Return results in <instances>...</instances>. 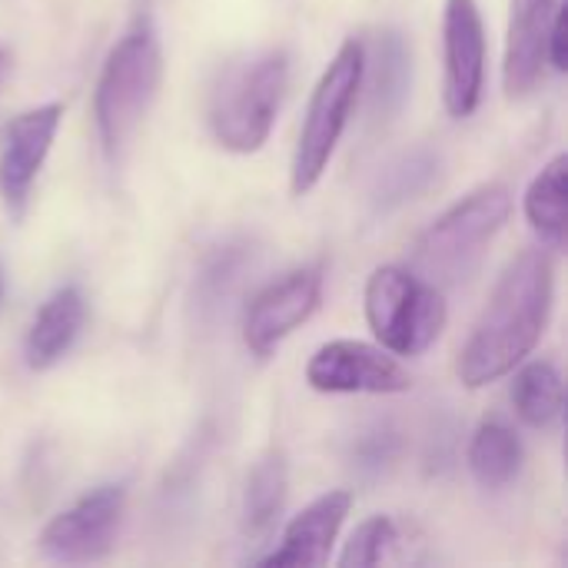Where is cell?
<instances>
[{"label": "cell", "instance_id": "18", "mask_svg": "<svg viewBox=\"0 0 568 568\" xmlns=\"http://www.w3.org/2000/svg\"><path fill=\"white\" fill-rule=\"evenodd\" d=\"M566 170L568 156L559 153L536 173V180L526 190V216L539 240L552 250L566 246Z\"/></svg>", "mask_w": 568, "mask_h": 568}, {"label": "cell", "instance_id": "13", "mask_svg": "<svg viewBox=\"0 0 568 568\" xmlns=\"http://www.w3.org/2000/svg\"><path fill=\"white\" fill-rule=\"evenodd\" d=\"M363 87L369 123L383 126L403 113L413 87V53L399 30H379L369 47L363 43Z\"/></svg>", "mask_w": 568, "mask_h": 568}, {"label": "cell", "instance_id": "24", "mask_svg": "<svg viewBox=\"0 0 568 568\" xmlns=\"http://www.w3.org/2000/svg\"><path fill=\"white\" fill-rule=\"evenodd\" d=\"M568 20H566V10H556V20H552V27H549V37H546V60L559 70V73H566L568 67Z\"/></svg>", "mask_w": 568, "mask_h": 568}, {"label": "cell", "instance_id": "6", "mask_svg": "<svg viewBox=\"0 0 568 568\" xmlns=\"http://www.w3.org/2000/svg\"><path fill=\"white\" fill-rule=\"evenodd\" d=\"M366 320L393 356H423L446 326V300L419 273L379 266L366 280Z\"/></svg>", "mask_w": 568, "mask_h": 568}, {"label": "cell", "instance_id": "2", "mask_svg": "<svg viewBox=\"0 0 568 568\" xmlns=\"http://www.w3.org/2000/svg\"><path fill=\"white\" fill-rule=\"evenodd\" d=\"M286 87V50H263L230 63L210 93L206 123L213 140L230 153H256L273 133Z\"/></svg>", "mask_w": 568, "mask_h": 568}, {"label": "cell", "instance_id": "7", "mask_svg": "<svg viewBox=\"0 0 568 568\" xmlns=\"http://www.w3.org/2000/svg\"><path fill=\"white\" fill-rule=\"evenodd\" d=\"M126 509L123 486H97L80 496L70 509L53 516L40 536V549L53 562L80 566L97 562L113 549L120 519Z\"/></svg>", "mask_w": 568, "mask_h": 568}, {"label": "cell", "instance_id": "12", "mask_svg": "<svg viewBox=\"0 0 568 568\" xmlns=\"http://www.w3.org/2000/svg\"><path fill=\"white\" fill-rule=\"evenodd\" d=\"M353 509V496L343 489H333L326 496H320L316 503H310L286 529H283V542L280 549H273L270 556L260 559V566L270 568H320L329 562V552L336 546V536L346 523Z\"/></svg>", "mask_w": 568, "mask_h": 568}, {"label": "cell", "instance_id": "14", "mask_svg": "<svg viewBox=\"0 0 568 568\" xmlns=\"http://www.w3.org/2000/svg\"><path fill=\"white\" fill-rule=\"evenodd\" d=\"M556 10H559V0H509L503 83L513 100L526 97L542 77L546 37L556 20Z\"/></svg>", "mask_w": 568, "mask_h": 568}, {"label": "cell", "instance_id": "4", "mask_svg": "<svg viewBox=\"0 0 568 568\" xmlns=\"http://www.w3.org/2000/svg\"><path fill=\"white\" fill-rule=\"evenodd\" d=\"M160 77H163L160 40L146 23H136L110 50L93 93L97 133L110 160H120L123 146L133 140L136 126L143 123L160 90Z\"/></svg>", "mask_w": 568, "mask_h": 568}, {"label": "cell", "instance_id": "19", "mask_svg": "<svg viewBox=\"0 0 568 568\" xmlns=\"http://www.w3.org/2000/svg\"><path fill=\"white\" fill-rule=\"evenodd\" d=\"M513 406L526 426L549 429L562 416V373H559V366L552 359L526 363L513 383Z\"/></svg>", "mask_w": 568, "mask_h": 568}, {"label": "cell", "instance_id": "16", "mask_svg": "<svg viewBox=\"0 0 568 568\" xmlns=\"http://www.w3.org/2000/svg\"><path fill=\"white\" fill-rule=\"evenodd\" d=\"M439 166H443V160H439V153L429 150V146H416V150H406V153L393 156V160L379 170V176H376V183H373V190H369L373 213H376V216H386V213L399 210L403 203L423 196V193L436 183Z\"/></svg>", "mask_w": 568, "mask_h": 568}, {"label": "cell", "instance_id": "8", "mask_svg": "<svg viewBox=\"0 0 568 568\" xmlns=\"http://www.w3.org/2000/svg\"><path fill=\"white\" fill-rule=\"evenodd\" d=\"M306 383L316 393H369V396H389L406 393L409 373L399 366V359L383 349L359 339H333L320 346L306 366Z\"/></svg>", "mask_w": 568, "mask_h": 568}, {"label": "cell", "instance_id": "11", "mask_svg": "<svg viewBox=\"0 0 568 568\" xmlns=\"http://www.w3.org/2000/svg\"><path fill=\"white\" fill-rule=\"evenodd\" d=\"M63 106L43 103L33 110H23L10 120L0 146V196L13 216L23 213V203L30 196V186L53 146V136L60 130Z\"/></svg>", "mask_w": 568, "mask_h": 568}, {"label": "cell", "instance_id": "15", "mask_svg": "<svg viewBox=\"0 0 568 568\" xmlns=\"http://www.w3.org/2000/svg\"><path fill=\"white\" fill-rule=\"evenodd\" d=\"M87 320V303L77 286H60L33 316L27 339H23V356L30 369H50L60 363L70 346L77 343L80 329Z\"/></svg>", "mask_w": 568, "mask_h": 568}, {"label": "cell", "instance_id": "20", "mask_svg": "<svg viewBox=\"0 0 568 568\" xmlns=\"http://www.w3.org/2000/svg\"><path fill=\"white\" fill-rule=\"evenodd\" d=\"M286 486H290V473H286V459L280 453H266L250 479H246V493H243V529L246 536H266L286 503Z\"/></svg>", "mask_w": 568, "mask_h": 568}, {"label": "cell", "instance_id": "21", "mask_svg": "<svg viewBox=\"0 0 568 568\" xmlns=\"http://www.w3.org/2000/svg\"><path fill=\"white\" fill-rule=\"evenodd\" d=\"M246 263H250L246 243H226V246L213 250V256L203 263V273L196 276V300H200L203 313H216L230 300Z\"/></svg>", "mask_w": 568, "mask_h": 568}, {"label": "cell", "instance_id": "9", "mask_svg": "<svg viewBox=\"0 0 568 568\" xmlns=\"http://www.w3.org/2000/svg\"><path fill=\"white\" fill-rule=\"evenodd\" d=\"M486 83V30L476 0H446L443 13V100L463 120L479 106Z\"/></svg>", "mask_w": 568, "mask_h": 568}, {"label": "cell", "instance_id": "1", "mask_svg": "<svg viewBox=\"0 0 568 568\" xmlns=\"http://www.w3.org/2000/svg\"><path fill=\"white\" fill-rule=\"evenodd\" d=\"M556 300V266L546 250H526L499 276L483 316L476 320L456 373L463 386L483 389L509 376L539 346Z\"/></svg>", "mask_w": 568, "mask_h": 568}, {"label": "cell", "instance_id": "22", "mask_svg": "<svg viewBox=\"0 0 568 568\" xmlns=\"http://www.w3.org/2000/svg\"><path fill=\"white\" fill-rule=\"evenodd\" d=\"M399 542V536H396V523L389 519V516H373V519H366L353 536H349V542H346V549H343V556H339V566L343 568H369V566H379L386 556H389V549Z\"/></svg>", "mask_w": 568, "mask_h": 568}, {"label": "cell", "instance_id": "10", "mask_svg": "<svg viewBox=\"0 0 568 568\" xmlns=\"http://www.w3.org/2000/svg\"><path fill=\"white\" fill-rule=\"evenodd\" d=\"M323 300V266L310 263L300 266L276 283H270L246 313L243 339L253 356H270L286 336H293L320 306Z\"/></svg>", "mask_w": 568, "mask_h": 568}, {"label": "cell", "instance_id": "17", "mask_svg": "<svg viewBox=\"0 0 568 568\" xmlns=\"http://www.w3.org/2000/svg\"><path fill=\"white\" fill-rule=\"evenodd\" d=\"M469 473L473 479L489 489L499 493L506 486H513L523 473V443L516 436V429H509L499 419H486L473 443H469Z\"/></svg>", "mask_w": 568, "mask_h": 568}, {"label": "cell", "instance_id": "25", "mask_svg": "<svg viewBox=\"0 0 568 568\" xmlns=\"http://www.w3.org/2000/svg\"><path fill=\"white\" fill-rule=\"evenodd\" d=\"M0 300H3V270H0Z\"/></svg>", "mask_w": 568, "mask_h": 568}, {"label": "cell", "instance_id": "3", "mask_svg": "<svg viewBox=\"0 0 568 568\" xmlns=\"http://www.w3.org/2000/svg\"><path fill=\"white\" fill-rule=\"evenodd\" d=\"M513 216V193L503 183H486L453 203L413 246V263L433 286H459L476 273L483 253Z\"/></svg>", "mask_w": 568, "mask_h": 568}, {"label": "cell", "instance_id": "26", "mask_svg": "<svg viewBox=\"0 0 568 568\" xmlns=\"http://www.w3.org/2000/svg\"><path fill=\"white\" fill-rule=\"evenodd\" d=\"M0 67H3V53H0Z\"/></svg>", "mask_w": 568, "mask_h": 568}, {"label": "cell", "instance_id": "5", "mask_svg": "<svg viewBox=\"0 0 568 568\" xmlns=\"http://www.w3.org/2000/svg\"><path fill=\"white\" fill-rule=\"evenodd\" d=\"M359 93H363V40L349 37L336 50V57L329 60L310 97L300 140L293 150V166H290L293 196H306L323 180Z\"/></svg>", "mask_w": 568, "mask_h": 568}, {"label": "cell", "instance_id": "23", "mask_svg": "<svg viewBox=\"0 0 568 568\" xmlns=\"http://www.w3.org/2000/svg\"><path fill=\"white\" fill-rule=\"evenodd\" d=\"M399 453H403L399 429H393V426H373V429H366L356 439V446H353V466L366 479H376L386 469H393V463L399 459Z\"/></svg>", "mask_w": 568, "mask_h": 568}]
</instances>
